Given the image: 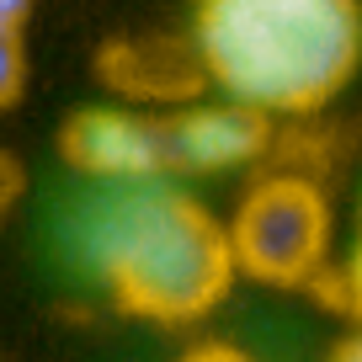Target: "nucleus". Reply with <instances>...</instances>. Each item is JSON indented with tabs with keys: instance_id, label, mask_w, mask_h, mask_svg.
<instances>
[{
	"instance_id": "39448f33",
	"label": "nucleus",
	"mask_w": 362,
	"mask_h": 362,
	"mask_svg": "<svg viewBox=\"0 0 362 362\" xmlns=\"http://www.w3.org/2000/svg\"><path fill=\"white\" fill-rule=\"evenodd\" d=\"M165 123V155L170 176H214V170H240L272 144V117L250 112L240 102H187L176 112H160Z\"/></svg>"
},
{
	"instance_id": "7ed1b4c3",
	"label": "nucleus",
	"mask_w": 362,
	"mask_h": 362,
	"mask_svg": "<svg viewBox=\"0 0 362 362\" xmlns=\"http://www.w3.org/2000/svg\"><path fill=\"white\" fill-rule=\"evenodd\" d=\"M229 256L235 272L261 288H320L330 272L336 218L309 176H267L256 181L229 214Z\"/></svg>"
},
{
	"instance_id": "f8f14e48",
	"label": "nucleus",
	"mask_w": 362,
	"mask_h": 362,
	"mask_svg": "<svg viewBox=\"0 0 362 362\" xmlns=\"http://www.w3.org/2000/svg\"><path fill=\"white\" fill-rule=\"evenodd\" d=\"M0 11L16 16V22H27V11H33V0H0Z\"/></svg>"
},
{
	"instance_id": "f03ea898",
	"label": "nucleus",
	"mask_w": 362,
	"mask_h": 362,
	"mask_svg": "<svg viewBox=\"0 0 362 362\" xmlns=\"http://www.w3.org/2000/svg\"><path fill=\"white\" fill-rule=\"evenodd\" d=\"M90 261L107 298L149 325H197L240 277L224 218L170 181L107 197L90 229Z\"/></svg>"
},
{
	"instance_id": "6e6552de",
	"label": "nucleus",
	"mask_w": 362,
	"mask_h": 362,
	"mask_svg": "<svg viewBox=\"0 0 362 362\" xmlns=\"http://www.w3.org/2000/svg\"><path fill=\"white\" fill-rule=\"evenodd\" d=\"M27 86V48H22V22L0 11V112L22 102Z\"/></svg>"
},
{
	"instance_id": "1a4fd4ad",
	"label": "nucleus",
	"mask_w": 362,
	"mask_h": 362,
	"mask_svg": "<svg viewBox=\"0 0 362 362\" xmlns=\"http://www.w3.org/2000/svg\"><path fill=\"white\" fill-rule=\"evenodd\" d=\"M176 362H256L245 346H229V341H197V346H187Z\"/></svg>"
},
{
	"instance_id": "9b49d317",
	"label": "nucleus",
	"mask_w": 362,
	"mask_h": 362,
	"mask_svg": "<svg viewBox=\"0 0 362 362\" xmlns=\"http://www.w3.org/2000/svg\"><path fill=\"white\" fill-rule=\"evenodd\" d=\"M325 362H362V325L351 330V336H341V341H336V351H330Z\"/></svg>"
},
{
	"instance_id": "ddd939ff",
	"label": "nucleus",
	"mask_w": 362,
	"mask_h": 362,
	"mask_svg": "<svg viewBox=\"0 0 362 362\" xmlns=\"http://www.w3.org/2000/svg\"><path fill=\"white\" fill-rule=\"evenodd\" d=\"M357 240H362V197H357Z\"/></svg>"
},
{
	"instance_id": "0eeeda50",
	"label": "nucleus",
	"mask_w": 362,
	"mask_h": 362,
	"mask_svg": "<svg viewBox=\"0 0 362 362\" xmlns=\"http://www.w3.org/2000/svg\"><path fill=\"white\" fill-rule=\"evenodd\" d=\"M315 293H325L351 325H362V240H351V250L325 272V277H320Z\"/></svg>"
},
{
	"instance_id": "423d86ee",
	"label": "nucleus",
	"mask_w": 362,
	"mask_h": 362,
	"mask_svg": "<svg viewBox=\"0 0 362 362\" xmlns=\"http://www.w3.org/2000/svg\"><path fill=\"white\" fill-rule=\"evenodd\" d=\"M102 80L123 96H144V102H197L203 96V69L192 59V43H128L102 54Z\"/></svg>"
},
{
	"instance_id": "20e7f679",
	"label": "nucleus",
	"mask_w": 362,
	"mask_h": 362,
	"mask_svg": "<svg viewBox=\"0 0 362 362\" xmlns=\"http://www.w3.org/2000/svg\"><path fill=\"white\" fill-rule=\"evenodd\" d=\"M59 160L86 181L107 187H155L170 181L165 155V123L155 112L134 107H80L59 128Z\"/></svg>"
},
{
	"instance_id": "f257e3e1",
	"label": "nucleus",
	"mask_w": 362,
	"mask_h": 362,
	"mask_svg": "<svg viewBox=\"0 0 362 362\" xmlns=\"http://www.w3.org/2000/svg\"><path fill=\"white\" fill-rule=\"evenodd\" d=\"M187 43L214 96L272 123L309 117L362 64V0H197Z\"/></svg>"
},
{
	"instance_id": "9d476101",
	"label": "nucleus",
	"mask_w": 362,
	"mask_h": 362,
	"mask_svg": "<svg viewBox=\"0 0 362 362\" xmlns=\"http://www.w3.org/2000/svg\"><path fill=\"white\" fill-rule=\"evenodd\" d=\"M16 192H22V176H16V165L6 155H0V218H6V208L16 203Z\"/></svg>"
}]
</instances>
